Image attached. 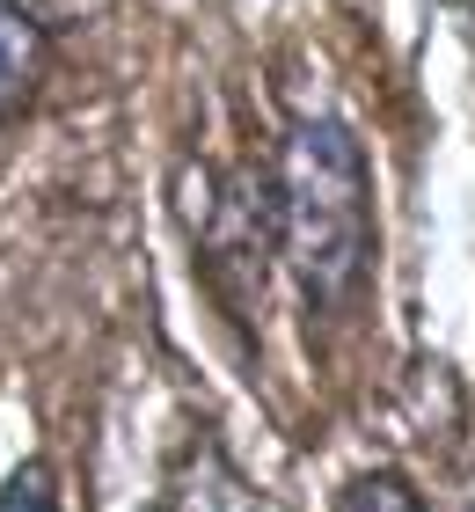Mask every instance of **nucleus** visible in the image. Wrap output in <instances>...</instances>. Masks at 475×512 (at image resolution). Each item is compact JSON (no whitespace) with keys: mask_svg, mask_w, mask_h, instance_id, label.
Masks as SVG:
<instances>
[{"mask_svg":"<svg viewBox=\"0 0 475 512\" xmlns=\"http://www.w3.org/2000/svg\"><path fill=\"white\" fill-rule=\"evenodd\" d=\"M468 512H475V505H468Z\"/></svg>","mask_w":475,"mask_h":512,"instance_id":"7","label":"nucleus"},{"mask_svg":"<svg viewBox=\"0 0 475 512\" xmlns=\"http://www.w3.org/2000/svg\"><path fill=\"white\" fill-rule=\"evenodd\" d=\"M176 512H271V505L234 476L220 439H198V454L176 469Z\"/></svg>","mask_w":475,"mask_h":512,"instance_id":"4","label":"nucleus"},{"mask_svg":"<svg viewBox=\"0 0 475 512\" xmlns=\"http://www.w3.org/2000/svg\"><path fill=\"white\" fill-rule=\"evenodd\" d=\"M0 512H66V498H59V469H52L44 454H30L8 483H0Z\"/></svg>","mask_w":475,"mask_h":512,"instance_id":"6","label":"nucleus"},{"mask_svg":"<svg viewBox=\"0 0 475 512\" xmlns=\"http://www.w3.org/2000/svg\"><path fill=\"white\" fill-rule=\"evenodd\" d=\"M329 512H432V505H424V491L402 469H359V476L337 483V505Z\"/></svg>","mask_w":475,"mask_h":512,"instance_id":"5","label":"nucleus"},{"mask_svg":"<svg viewBox=\"0 0 475 512\" xmlns=\"http://www.w3.org/2000/svg\"><path fill=\"white\" fill-rule=\"evenodd\" d=\"M190 256H198V278H205L212 308L242 330V344H256L271 264H278V191H271V176H256V169L212 176Z\"/></svg>","mask_w":475,"mask_h":512,"instance_id":"2","label":"nucleus"},{"mask_svg":"<svg viewBox=\"0 0 475 512\" xmlns=\"http://www.w3.org/2000/svg\"><path fill=\"white\" fill-rule=\"evenodd\" d=\"M59 22L44 0H0V132L37 103L44 74H52Z\"/></svg>","mask_w":475,"mask_h":512,"instance_id":"3","label":"nucleus"},{"mask_svg":"<svg viewBox=\"0 0 475 512\" xmlns=\"http://www.w3.org/2000/svg\"><path fill=\"white\" fill-rule=\"evenodd\" d=\"M271 191H278V256L293 271L307 330H337L366 308L380 264L366 139L337 110H300L278 139Z\"/></svg>","mask_w":475,"mask_h":512,"instance_id":"1","label":"nucleus"}]
</instances>
